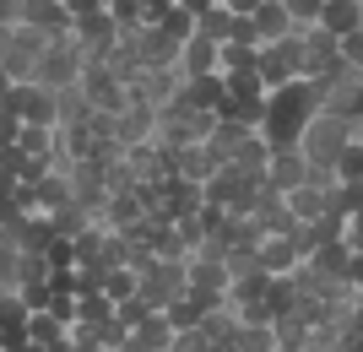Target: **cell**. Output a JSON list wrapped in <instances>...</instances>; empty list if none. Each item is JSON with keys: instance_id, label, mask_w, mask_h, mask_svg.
<instances>
[{"instance_id": "cell-1", "label": "cell", "mask_w": 363, "mask_h": 352, "mask_svg": "<svg viewBox=\"0 0 363 352\" xmlns=\"http://www.w3.org/2000/svg\"><path fill=\"white\" fill-rule=\"evenodd\" d=\"M315 108H320V87L309 76H293V81H282V87L266 92V108H260V125H255V130L272 141V147H293Z\"/></svg>"}, {"instance_id": "cell-2", "label": "cell", "mask_w": 363, "mask_h": 352, "mask_svg": "<svg viewBox=\"0 0 363 352\" xmlns=\"http://www.w3.org/2000/svg\"><path fill=\"white\" fill-rule=\"evenodd\" d=\"M347 141H352V114H342V108H315L293 147H298L309 163H331L336 169V157H342Z\"/></svg>"}, {"instance_id": "cell-3", "label": "cell", "mask_w": 363, "mask_h": 352, "mask_svg": "<svg viewBox=\"0 0 363 352\" xmlns=\"http://www.w3.org/2000/svg\"><path fill=\"white\" fill-rule=\"evenodd\" d=\"M82 49H76L71 33H60V38H49V49L33 60V81L49 92H60V87H76V76H82Z\"/></svg>"}, {"instance_id": "cell-4", "label": "cell", "mask_w": 363, "mask_h": 352, "mask_svg": "<svg viewBox=\"0 0 363 352\" xmlns=\"http://www.w3.org/2000/svg\"><path fill=\"white\" fill-rule=\"evenodd\" d=\"M255 71H260V81H266V92L298 76V71H303V44H298V28H293L288 38H272V44H260V49H255Z\"/></svg>"}, {"instance_id": "cell-5", "label": "cell", "mask_w": 363, "mask_h": 352, "mask_svg": "<svg viewBox=\"0 0 363 352\" xmlns=\"http://www.w3.org/2000/svg\"><path fill=\"white\" fill-rule=\"evenodd\" d=\"M71 38L82 49V60H104L114 49V38H120V22L108 16V6H87V11L71 16Z\"/></svg>"}, {"instance_id": "cell-6", "label": "cell", "mask_w": 363, "mask_h": 352, "mask_svg": "<svg viewBox=\"0 0 363 352\" xmlns=\"http://www.w3.org/2000/svg\"><path fill=\"white\" fill-rule=\"evenodd\" d=\"M152 130H157V108H152L147 98H130V103L114 114V141H120V147H141V141H152Z\"/></svg>"}, {"instance_id": "cell-7", "label": "cell", "mask_w": 363, "mask_h": 352, "mask_svg": "<svg viewBox=\"0 0 363 352\" xmlns=\"http://www.w3.org/2000/svg\"><path fill=\"white\" fill-rule=\"evenodd\" d=\"M174 347V325L163 309H147L130 331H125V352H168Z\"/></svg>"}, {"instance_id": "cell-8", "label": "cell", "mask_w": 363, "mask_h": 352, "mask_svg": "<svg viewBox=\"0 0 363 352\" xmlns=\"http://www.w3.org/2000/svg\"><path fill=\"white\" fill-rule=\"evenodd\" d=\"M260 179L272 184V190H293V184L309 179V157H303L298 147H272V157H266Z\"/></svg>"}, {"instance_id": "cell-9", "label": "cell", "mask_w": 363, "mask_h": 352, "mask_svg": "<svg viewBox=\"0 0 363 352\" xmlns=\"http://www.w3.org/2000/svg\"><path fill=\"white\" fill-rule=\"evenodd\" d=\"M303 255H298V244H293V233H260V244H255V266L266 276H282V271H293Z\"/></svg>"}, {"instance_id": "cell-10", "label": "cell", "mask_w": 363, "mask_h": 352, "mask_svg": "<svg viewBox=\"0 0 363 352\" xmlns=\"http://www.w3.org/2000/svg\"><path fill=\"white\" fill-rule=\"evenodd\" d=\"M22 341H28V352H65V320H55L49 309H28Z\"/></svg>"}, {"instance_id": "cell-11", "label": "cell", "mask_w": 363, "mask_h": 352, "mask_svg": "<svg viewBox=\"0 0 363 352\" xmlns=\"http://www.w3.org/2000/svg\"><path fill=\"white\" fill-rule=\"evenodd\" d=\"M16 22H33L44 33H71V6L65 0H16Z\"/></svg>"}, {"instance_id": "cell-12", "label": "cell", "mask_w": 363, "mask_h": 352, "mask_svg": "<svg viewBox=\"0 0 363 352\" xmlns=\"http://www.w3.org/2000/svg\"><path fill=\"white\" fill-rule=\"evenodd\" d=\"M130 98H147L152 108H168L179 98V71H174V65H168V71H141V76L130 81Z\"/></svg>"}, {"instance_id": "cell-13", "label": "cell", "mask_w": 363, "mask_h": 352, "mask_svg": "<svg viewBox=\"0 0 363 352\" xmlns=\"http://www.w3.org/2000/svg\"><path fill=\"white\" fill-rule=\"evenodd\" d=\"M223 71H206V76H179V98L174 103H184V108H217L223 103Z\"/></svg>"}, {"instance_id": "cell-14", "label": "cell", "mask_w": 363, "mask_h": 352, "mask_svg": "<svg viewBox=\"0 0 363 352\" xmlns=\"http://www.w3.org/2000/svg\"><path fill=\"white\" fill-rule=\"evenodd\" d=\"M184 288H206V293H228V266H223V255H190L184 261Z\"/></svg>"}, {"instance_id": "cell-15", "label": "cell", "mask_w": 363, "mask_h": 352, "mask_svg": "<svg viewBox=\"0 0 363 352\" xmlns=\"http://www.w3.org/2000/svg\"><path fill=\"white\" fill-rule=\"evenodd\" d=\"M266 157H272V141L260 136V130H244V136L228 147V169H239V174H260V169H266Z\"/></svg>"}, {"instance_id": "cell-16", "label": "cell", "mask_w": 363, "mask_h": 352, "mask_svg": "<svg viewBox=\"0 0 363 352\" xmlns=\"http://www.w3.org/2000/svg\"><path fill=\"white\" fill-rule=\"evenodd\" d=\"M22 331H28V304H22L16 293H6V298H0V347L6 352H28Z\"/></svg>"}, {"instance_id": "cell-17", "label": "cell", "mask_w": 363, "mask_h": 352, "mask_svg": "<svg viewBox=\"0 0 363 352\" xmlns=\"http://www.w3.org/2000/svg\"><path fill=\"white\" fill-rule=\"evenodd\" d=\"M250 22H255V38H260V44H272V38H288V33H293V16H288L282 0H260L255 11H250Z\"/></svg>"}, {"instance_id": "cell-18", "label": "cell", "mask_w": 363, "mask_h": 352, "mask_svg": "<svg viewBox=\"0 0 363 352\" xmlns=\"http://www.w3.org/2000/svg\"><path fill=\"white\" fill-rule=\"evenodd\" d=\"M320 28L325 33H336V38H342V33H352L363 22V0H320V16H315Z\"/></svg>"}, {"instance_id": "cell-19", "label": "cell", "mask_w": 363, "mask_h": 352, "mask_svg": "<svg viewBox=\"0 0 363 352\" xmlns=\"http://www.w3.org/2000/svg\"><path fill=\"white\" fill-rule=\"evenodd\" d=\"M179 76H206V71H217V44H206V38H184L179 44V65H174Z\"/></svg>"}, {"instance_id": "cell-20", "label": "cell", "mask_w": 363, "mask_h": 352, "mask_svg": "<svg viewBox=\"0 0 363 352\" xmlns=\"http://www.w3.org/2000/svg\"><path fill=\"white\" fill-rule=\"evenodd\" d=\"M282 200H288V212H293V222H315L320 212H325V190L320 184H293V190H282Z\"/></svg>"}, {"instance_id": "cell-21", "label": "cell", "mask_w": 363, "mask_h": 352, "mask_svg": "<svg viewBox=\"0 0 363 352\" xmlns=\"http://www.w3.org/2000/svg\"><path fill=\"white\" fill-rule=\"evenodd\" d=\"M16 147L33 152V157L60 152V125H33V120H22V125H16Z\"/></svg>"}, {"instance_id": "cell-22", "label": "cell", "mask_w": 363, "mask_h": 352, "mask_svg": "<svg viewBox=\"0 0 363 352\" xmlns=\"http://www.w3.org/2000/svg\"><path fill=\"white\" fill-rule=\"evenodd\" d=\"M44 217H49V228L65 233V239H76V233L87 228V222H98V217H92L82 200H60V206H55V212H44Z\"/></svg>"}, {"instance_id": "cell-23", "label": "cell", "mask_w": 363, "mask_h": 352, "mask_svg": "<svg viewBox=\"0 0 363 352\" xmlns=\"http://www.w3.org/2000/svg\"><path fill=\"white\" fill-rule=\"evenodd\" d=\"M228 22H233V11H228L223 0H212L206 11H196V38H206V44H223V38H228Z\"/></svg>"}, {"instance_id": "cell-24", "label": "cell", "mask_w": 363, "mask_h": 352, "mask_svg": "<svg viewBox=\"0 0 363 352\" xmlns=\"http://www.w3.org/2000/svg\"><path fill=\"white\" fill-rule=\"evenodd\" d=\"M157 28H163L168 38H179V44H184V38H190V33H196V11H184L179 0H168L163 11H157Z\"/></svg>"}, {"instance_id": "cell-25", "label": "cell", "mask_w": 363, "mask_h": 352, "mask_svg": "<svg viewBox=\"0 0 363 352\" xmlns=\"http://www.w3.org/2000/svg\"><path fill=\"white\" fill-rule=\"evenodd\" d=\"M49 38H60V33H44V28H33V22H11V49H22V55H44Z\"/></svg>"}, {"instance_id": "cell-26", "label": "cell", "mask_w": 363, "mask_h": 352, "mask_svg": "<svg viewBox=\"0 0 363 352\" xmlns=\"http://www.w3.org/2000/svg\"><path fill=\"white\" fill-rule=\"evenodd\" d=\"M223 87H228V98H266V81H260L255 65H244V71H223Z\"/></svg>"}, {"instance_id": "cell-27", "label": "cell", "mask_w": 363, "mask_h": 352, "mask_svg": "<svg viewBox=\"0 0 363 352\" xmlns=\"http://www.w3.org/2000/svg\"><path fill=\"white\" fill-rule=\"evenodd\" d=\"M336 179H363V136L342 147V157H336Z\"/></svg>"}, {"instance_id": "cell-28", "label": "cell", "mask_w": 363, "mask_h": 352, "mask_svg": "<svg viewBox=\"0 0 363 352\" xmlns=\"http://www.w3.org/2000/svg\"><path fill=\"white\" fill-rule=\"evenodd\" d=\"M98 352H125V320L120 314L98 320Z\"/></svg>"}, {"instance_id": "cell-29", "label": "cell", "mask_w": 363, "mask_h": 352, "mask_svg": "<svg viewBox=\"0 0 363 352\" xmlns=\"http://www.w3.org/2000/svg\"><path fill=\"white\" fill-rule=\"evenodd\" d=\"M336 55H342V65H352V71H363V28L342 33V38H336Z\"/></svg>"}, {"instance_id": "cell-30", "label": "cell", "mask_w": 363, "mask_h": 352, "mask_svg": "<svg viewBox=\"0 0 363 352\" xmlns=\"http://www.w3.org/2000/svg\"><path fill=\"white\" fill-rule=\"evenodd\" d=\"M0 71L11 81H33V55H22V49H6L0 55Z\"/></svg>"}, {"instance_id": "cell-31", "label": "cell", "mask_w": 363, "mask_h": 352, "mask_svg": "<svg viewBox=\"0 0 363 352\" xmlns=\"http://www.w3.org/2000/svg\"><path fill=\"white\" fill-rule=\"evenodd\" d=\"M16 261H22V249H16V244H6V239H0V288H6V293L16 288Z\"/></svg>"}, {"instance_id": "cell-32", "label": "cell", "mask_w": 363, "mask_h": 352, "mask_svg": "<svg viewBox=\"0 0 363 352\" xmlns=\"http://www.w3.org/2000/svg\"><path fill=\"white\" fill-rule=\"evenodd\" d=\"M104 6H108V16H114L120 28H136L141 22V0H104Z\"/></svg>"}, {"instance_id": "cell-33", "label": "cell", "mask_w": 363, "mask_h": 352, "mask_svg": "<svg viewBox=\"0 0 363 352\" xmlns=\"http://www.w3.org/2000/svg\"><path fill=\"white\" fill-rule=\"evenodd\" d=\"M16 125H22V120H16L11 108L0 103V147H6V141H16Z\"/></svg>"}, {"instance_id": "cell-34", "label": "cell", "mask_w": 363, "mask_h": 352, "mask_svg": "<svg viewBox=\"0 0 363 352\" xmlns=\"http://www.w3.org/2000/svg\"><path fill=\"white\" fill-rule=\"evenodd\" d=\"M223 6H228V11H233V16H250V11H255V6H260V0H223Z\"/></svg>"}, {"instance_id": "cell-35", "label": "cell", "mask_w": 363, "mask_h": 352, "mask_svg": "<svg viewBox=\"0 0 363 352\" xmlns=\"http://www.w3.org/2000/svg\"><path fill=\"white\" fill-rule=\"evenodd\" d=\"M11 49V22H0V55Z\"/></svg>"}, {"instance_id": "cell-36", "label": "cell", "mask_w": 363, "mask_h": 352, "mask_svg": "<svg viewBox=\"0 0 363 352\" xmlns=\"http://www.w3.org/2000/svg\"><path fill=\"white\" fill-rule=\"evenodd\" d=\"M6 92H11V76H6V71H0V103H6Z\"/></svg>"}, {"instance_id": "cell-37", "label": "cell", "mask_w": 363, "mask_h": 352, "mask_svg": "<svg viewBox=\"0 0 363 352\" xmlns=\"http://www.w3.org/2000/svg\"><path fill=\"white\" fill-rule=\"evenodd\" d=\"M98 6H104V0H98Z\"/></svg>"}, {"instance_id": "cell-38", "label": "cell", "mask_w": 363, "mask_h": 352, "mask_svg": "<svg viewBox=\"0 0 363 352\" xmlns=\"http://www.w3.org/2000/svg\"><path fill=\"white\" fill-rule=\"evenodd\" d=\"M0 352H6V347H0Z\"/></svg>"}]
</instances>
